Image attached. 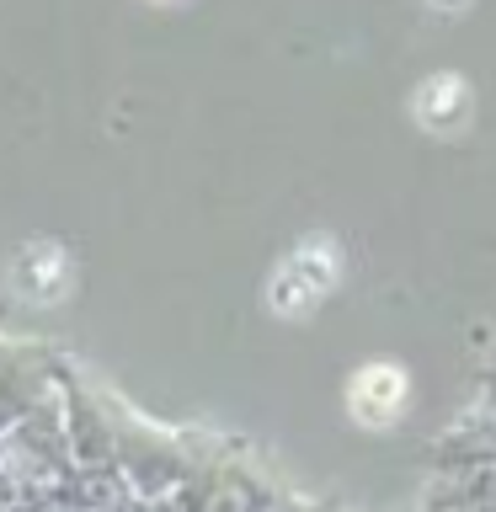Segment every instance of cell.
<instances>
[{"label":"cell","mask_w":496,"mask_h":512,"mask_svg":"<svg viewBox=\"0 0 496 512\" xmlns=\"http://www.w3.org/2000/svg\"><path fill=\"white\" fill-rule=\"evenodd\" d=\"M406 406V379L395 363H374L352 379V416L358 422H395Z\"/></svg>","instance_id":"obj_1"}]
</instances>
